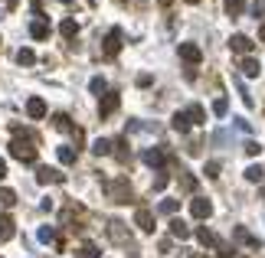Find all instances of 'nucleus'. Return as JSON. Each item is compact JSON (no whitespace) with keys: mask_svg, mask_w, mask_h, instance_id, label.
<instances>
[{"mask_svg":"<svg viewBox=\"0 0 265 258\" xmlns=\"http://www.w3.org/2000/svg\"><path fill=\"white\" fill-rule=\"evenodd\" d=\"M36 134L23 131V128H13V141H10V154L16 157V160H23V164H30L33 157H36Z\"/></svg>","mask_w":265,"mask_h":258,"instance_id":"obj_1","label":"nucleus"},{"mask_svg":"<svg viewBox=\"0 0 265 258\" xmlns=\"http://www.w3.org/2000/svg\"><path fill=\"white\" fill-rule=\"evenodd\" d=\"M190 216H196V219H206V216H213V203L206 199V196H196V199H190Z\"/></svg>","mask_w":265,"mask_h":258,"instance_id":"obj_2","label":"nucleus"},{"mask_svg":"<svg viewBox=\"0 0 265 258\" xmlns=\"http://www.w3.org/2000/svg\"><path fill=\"white\" fill-rule=\"evenodd\" d=\"M141 160H144L148 167H164L167 164V150L164 147H151V150H144V154H141Z\"/></svg>","mask_w":265,"mask_h":258,"instance_id":"obj_3","label":"nucleus"},{"mask_svg":"<svg viewBox=\"0 0 265 258\" xmlns=\"http://www.w3.org/2000/svg\"><path fill=\"white\" fill-rule=\"evenodd\" d=\"M108 193L115 196V203H134V196H131V190H128V183H125V180L111 183V187H108Z\"/></svg>","mask_w":265,"mask_h":258,"instance_id":"obj_4","label":"nucleus"},{"mask_svg":"<svg viewBox=\"0 0 265 258\" xmlns=\"http://www.w3.org/2000/svg\"><path fill=\"white\" fill-rule=\"evenodd\" d=\"M36 183H63V173L56 167H36Z\"/></svg>","mask_w":265,"mask_h":258,"instance_id":"obj_5","label":"nucleus"},{"mask_svg":"<svg viewBox=\"0 0 265 258\" xmlns=\"http://www.w3.org/2000/svg\"><path fill=\"white\" fill-rule=\"evenodd\" d=\"M101 49H105V56H115L118 49H121V30H108V33H105V46H101Z\"/></svg>","mask_w":265,"mask_h":258,"instance_id":"obj_6","label":"nucleus"},{"mask_svg":"<svg viewBox=\"0 0 265 258\" xmlns=\"http://www.w3.org/2000/svg\"><path fill=\"white\" fill-rule=\"evenodd\" d=\"M30 33H33V39H46L49 36V23H46L43 13H36V20L30 23Z\"/></svg>","mask_w":265,"mask_h":258,"instance_id":"obj_7","label":"nucleus"},{"mask_svg":"<svg viewBox=\"0 0 265 258\" xmlns=\"http://www.w3.org/2000/svg\"><path fill=\"white\" fill-rule=\"evenodd\" d=\"M134 226H138L141 232H154V216H151L148 209H138L134 212Z\"/></svg>","mask_w":265,"mask_h":258,"instance_id":"obj_8","label":"nucleus"},{"mask_svg":"<svg viewBox=\"0 0 265 258\" xmlns=\"http://www.w3.org/2000/svg\"><path fill=\"white\" fill-rule=\"evenodd\" d=\"M108 235L115 239V242H121V245L131 242V239H128V229H125V222H121V219H115V222L108 226Z\"/></svg>","mask_w":265,"mask_h":258,"instance_id":"obj_9","label":"nucleus"},{"mask_svg":"<svg viewBox=\"0 0 265 258\" xmlns=\"http://www.w3.org/2000/svg\"><path fill=\"white\" fill-rule=\"evenodd\" d=\"M229 46H233L236 53H252V46H256V43H252V39L246 36V33H236V36L229 39Z\"/></svg>","mask_w":265,"mask_h":258,"instance_id":"obj_10","label":"nucleus"},{"mask_svg":"<svg viewBox=\"0 0 265 258\" xmlns=\"http://www.w3.org/2000/svg\"><path fill=\"white\" fill-rule=\"evenodd\" d=\"M118 102H121V98H118V92H108V95H101V118H108L111 111L118 108Z\"/></svg>","mask_w":265,"mask_h":258,"instance_id":"obj_11","label":"nucleus"},{"mask_svg":"<svg viewBox=\"0 0 265 258\" xmlns=\"http://www.w3.org/2000/svg\"><path fill=\"white\" fill-rule=\"evenodd\" d=\"M180 56H183L187 63H200V59H203V53H200L196 43H183V46H180Z\"/></svg>","mask_w":265,"mask_h":258,"instance_id":"obj_12","label":"nucleus"},{"mask_svg":"<svg viewBox=\"0 0 265 258\" xmlns=\"http://www.w3.org/2000/svg\"><path fill=\"white\" fill-rule=\"evenodd\" d=\"M26 115H30L33 121L43 118V115H46V102H43V98H30V102H26Z\"/></svg>","mask_w":265,"mask_h":258,"instance_id":"obj_13","label":"nucleus"},{"mask_svg":"<svg viewBox=\"0 0 265 258\" xmlns=\"http://www.w3.org/2000/svg\"><path fill=\"white\" fill-rule=\"evenodd\" d=\"M171 235H174V239H187V235H190V226H187L183 219H171Z\"/></svg>","mask_w":265,"mask_h":258,"instance_id":"obj_14","label":"nucleus"},{"mask_svg":"<svg viewBox=\"0 0 265 258\" xmlns=\"http://www.w3.org/2000/svg\"><path fill=\"white\" fill-rule=\"evenodd\" d=\"M223 10H226V16H239V13H246V0H226Z\"/></svg>","mask_w":265,"mask_h":258,"instance_id":"obj_15","label":"nucleus"},{"mask_svg":"<svg viewBox=\"0 0 265 258\" xmlns=\"http://www.w3.org/2000/svg\"><path fill=\"white\" fill-rule=\"evenodd\" d=\"M239 72L242 75H249V78H256L259 72H262V65L256 63V59H242V65H239Z\"/></svg>","mask_w":265,"mask_h":258,"instance_id":"obj_16","label":"nucleus"},{"mask_svg":"<svg viewBox=\"0 0 265 258\" xmlns=\"http://www.w3.org/2000/svg\"><path fill=\"white\" fill-rule=\"evenodd\" d=\"M36 239H39L43 245L56 242V229H53V226H39V229H36Z\"/></svg>","mask_w":265,"mask_h":258,"instance_id":"obj_17","label":"nucleus"},{"mask_svg":"<svg viewBox=\"0 0 265 258\" xmlns=\"http://www.w3.org/2000/svg\"><path fill=\"white\" fill-rule=\"evenodd\" d=\"M187 118H190V125H203V118H206L203 105H190V108H187Z\"/></svg>","mask_w":265,"mask_h":258,"instance_id":"obj_18","label":"nucleus"},{"mask_svg":"<svg viewBox=\"0 0 265 258\" xmlns=\"http://www.w3.org/2000/svg\"><path fill=\"white\" fill-rule=\"evenodd\" d=\"M174 128H177V131H190V118H187V111H177V115H174Z\"/></svg>","mask_w":265,"mask_h":258,"instance_id":"obj_19","label":"nucleus"},{"mask_svg":"<svg viewBox=\"0 0 265 258\" xmlns=\"http://www.w3.org/2000/svg\"><path fill=\"white\" fill-rule=\"evenodd\" d=\"M13 235V219L10 216H0V239H10Z\"/></svg>","mask_w":265,"mask_h":258,"instance_id":"obj_20","label":"nucleus"},{"mask_svg":"<svg viewBox=\"0 0 265 258\" xmlns=\"http://www.w3.org/2000/svg\"><path fill=\"white\" fill-rule=\"evenodd\" d=\"M59 33H63V36H76V33H79V23H76V20H63V23H59Z\"/></svg>","mask_w":265,"mask_h":258,"instance_id":"obj_21","label":"nucleus"},{"mask_svg":"<svg viewBox=\"0 0 265 258\" xmlns=\"http://www.w3.org/2000/svg\"><path fill=\"white\" fill-rule=\"evenodd\" d=\"M16 63H20V65H33V63H36V53H33V49H20V53H16Z\"/></svg>","mask_w":265,"mask_h":258,"instance_id":"obj_22","label":"nucleus"},{"mask_svg":"<svg viewBox=\"0 0 265 258\" xmlns=\"http://www.w3.org/2000/svg\"><path fill=\"white\" fill-rule=\"evenodd\" d=\"M105 88H108V85H105V78H101V75H95L92 82H88V92H92V95H105Z\"/></svg>","mask_w":265,"mask_h":258,"instance_id":"obj_23","label":"nucleus"},{"mask_svg":"<svg viewBox=\"0 0 265 258\" xmlns=\"http://www.w3.org/2000/svg\"><path fill=\"white\" fill-rule=\"evenodd\" d=\"M177 209H180L177 199H161V212H164V216H177Z\"/></svg>","mask_w":265,"mask_h":258,"instance_id":"obj_24","label":"nucleus"},{"mask_svg":"<svg viewBox=\"0 0 265 258\" xmlns=\"http://www.w3.org/2000/svg\"><path fill=\"white\" fill-rule=\"evenodd\" d=\"M236 242H246V245H252V249H259V239H252L246 229H236Z\"/></svg>","mask_w":265,"mask_h":258,"instance_id":"obj_25","label":"nucleus"},{"mask_svg":"<svg viewBox=\"0 0 265 258\" xmlns=\"http://www.w3.org/2000/svg\"><path fill=\"white\" fill-rule=\"evenodd\" d=\"M196 235H200V242H203V245H216V235H213L206 226H200V229H196Z\"/></svg>","mask_w":265,"mask_h":258,"instance_id":"obj_26","label":"nucleus"},{"mask_svg":"<svg viewBox=\"0 0 265 258\" xmlns=\"http://www.w3.org/2000/svg\"><path fill=\"white\" fill-rule=\"evenodd\" d=\"M262 177H265L262 167H246V180H249V183H259Z\"/></svg>","mask_w":265,"mask_h":258,"instance_id":"obj_27","label":"nucleus"},{"mask_svg":"<svg viewBox=\"0 0 265 258\" xmlns=\"http://www.w3.org/2000/svg\"><path fill=\"white\" fill-rule=\"evenodd\" d=\"M213 115H216V118H226V115H229L226 98H216V102H213Z\"/></svg>","mask_w":265,"mask_h":258,"instance_id":"obj_28","label":"nucleus"},{"mask_svg":"<svg viewBox=\"0 0 265 258\" xmlns=\"http://www.w3.org/2000/svg\"><path fill=\"white\" fill-rule=\"evenodd\" d=\"M59 160H63V164H76V150L63 144V147H59Z\"/></svg>","mask_w":265,"mask_h":258,"instance_id":"obj_29","label":"nucleus"},{"mask_svg":"<svg viewBox=\"0 0 265 258\" xmlns=\"http://www.w3.org/2000/svg\"><path fill=\"white\" fill-rule=\"evenodd\" d=\"M92 150H95V154H98V157H101V154H108V150H111V141H105V137H98V141L92 144Z\"/></svg>","mask_w":265,"mask_h":258,"instance_id":"obj_30","label":"nucleus"},{"mask_svg":"<svg viewBox=\"0 0 265 258\" xmlns=\"http://www.w3.org/2000/svg\"><path fill=\"white\" fill-rule=\"evenodd\" d=\"M242 150H246L249 157H259V154H262V144H259V141H246V144H242Z\"/></svg>","mask_w":265,"mask_h":258,"instance_id":"obj_31","label":"nucleus"},{"mask_svg":"<svg viewBox=\"0 0 265 258\" xmlns=\"http://www.w3.org/2000/svg\"><path fill=\"white\" fill-rule=\"evenodd\" d=\"M76 258H98V249H95V245H82V249L76 252Z\"/></svg>","mask_w":265,"mask_h":258,"instance_id":"obj_32","label":"nucleus"},{"mask_svg":"<svg viewBox=\"0 0 265 258\" xmlns=\"http://www.w3.org/2000/svg\"><path fill=\"white\" fill-rule=\"evenodd\" d=\"M0 203H3V206H13L16 203V193H13V190H0Z\"/></svg>","mask_w":265,"mask_h":258,"instance_id":"obj_33","label":"nucleus"},{"mask_svg":"<svg viewBox=\"0 0 265 258\" xmlns=\"http://www.w3.org/2000/svg\"><path fill=\"white\" fill-rule=\"evenodd\" d=\"M53 125L59 128V131H69V128H72V125H69V115H56V121H53Z\"/></svg>","mask_w":265,"mask_h":258,"instance_id":"obj_34","label":"nucleus"},{"mask_svg":"<svg viewBox=\"0 0 265 258\" xmlns=\"http://www.w3.org/2000/svg\"><path fill=\"white\" fill-rule=\"evenodd\" d=\"M229 137H233L229 131H216L213 134V144H229Z\"/></svg>","mask_w":265,"mask_h":258,"instance_id":"obj_35","label":"nucleus"},{"mask_svg":"<svg viewBox=\"0 0 265 258\" xmlns=\"http://www.w3.org/2000/svg\"><path fill=\"white\" fill-rule=\"evenodd\" d=\"M206 177H219V164H216V160H210V164H206Z\"/></svg>","mask_w":265,"mask_h":258,"instance_id":"obj_36","label":"nucleus"},{"mask_svg":"<svg viewBox=\"0 0 265 258\" xmlns=\"http://www.w3.org/2000/svg\"><path fill=\"white\" fill-rule=\"evenodd\" d=\"M161 252H174V242H171V239H161Z\"/></svg>","mask_w":265,"mask_h":258,"instance_id":"obj_37","label":"nucleus"},{"mask_svg":"<svg viewBox=\"0 0 265 258\" xmlns=\"http://www.w3.org/2000/svg\"><path fill=\"white\" fill-rule=\"evenodd\" d=\"M3 177H7V164H3V160H0V180H3Z\"/></svg>","mask_w":265,"mask_h":258,"instance_id":"obj_38","label":"nucleus"},{"mask_svg":"<svg viewBox=\"0 0 265 258\" xmlns=\"http://www.w3.org/2000/svg\"><path fill=\"white\" fill-rule=\"evenodd\" d=\"M259 36H262V39H265V23H262V26H259Z\"/></svg>","mask_w":265,"mask_h":258,"instance_id":"obj_39","label":"nucleus"},{"mask_svg":"<svg viewBox=\"0 0 265 258\" xmlns=\"http://www.w3.org/2000/svg\"><path fill=\"white\" fill-rule=\"evenodd\" d=\"M259 13H265V0H262V7H259Z\"/></svg>","mask_w":265,"mask_h":258,"instance_id":"obj_40","label":"nucleus"},{"mask_svg":"<svg viewBox=\"0 0 265 258\" xmlns=\"http://www.w3.org/2000/svg\"><path fill=\"white\" fill-rule=\"evenodd\" d=\"M63 3H72V0H63Z\"/></svg>","mask_w":265,"mask_h":258,"instance_id":"obj_41","label":"nucleus"},{"mask_svg":"<svg viewBox=\"0 0 265 258\" xmlns=\"http://www.w3.org/2000/svg\"><path fill=\"white\" fill-rule=\"evenodd\" d=\"M187 3H196V0H187Z\"/></svg>","mask_w":265,"mask_h":258,"instance_id":"obj_42","label":"nucleus"},{"mask_svg":"<svg viewBox=\"0 0 265 258\" xmlns=\"http://www.w3.org/2000/svg\"><path fill=\"white\" fill-rule=\"evenodd\" d=\"M262 199H265V190H262Z\"/></svg>","mask_w":265,"mask_h":258,"instance_id":"obj_43","label":"nucleus"}]
</instances>
